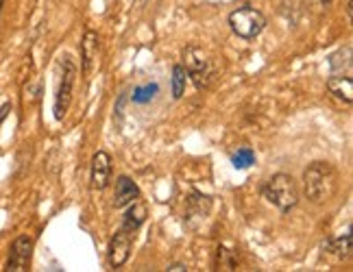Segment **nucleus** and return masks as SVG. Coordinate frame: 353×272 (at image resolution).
Instances as JSON below:
<instances>
[{
    "label": "nucleus",
    "mask_w": 353,
    "mask_h": 272,
    "mask_svg": "<svg viewBox=\"0 0 353 272\" xmlns=\"http://www.w3.org/2000/svg\"><path fill=\"white\" fill-rule=\"evenodd\" d=\"M340 185L338 170L330 161H314L304 172V194L314 205L327 203L336 196Z\"/></svg>",
    "instance_id": "1"
},
{
    "label": "nucleus",
    "mask_w": 353,
    "mask_h": 272,
    "mask_svg": "<svg viewBox=\"0 0 353 272\" xmlns=\"http://www.w3.org/2000/svg\"><path fill=\"white\" fill-rule=\"evenodd\" d=\"M262 196L271 205H275L282 214H288L290 209H295L299 203V188L290 174L277 172L269 179V183L262 188Z\"/></svg>",
    "instance_id": "2"
},
{
    "label": "nucleus",
    "mask_w": 353,
    "mask_h": 272,
    "mask_svg": "<svg viewBox=\"0 0 353 272\" xmlns=\"http://www.w3.org/2000/svg\"><path fill=\"white\" fill-rule=\"evenodd\" d=\"M183 68L192 79L196 89H207L212 81L216 79V66L214 59L198 46H187L183 53Z\"/></svg>",
    "instance_id": "3"
},
{
    "label": "nucleus",
    "mask_w": 353,
    "mask_h": 272,
    "mask_svg": "<svg viewBox=\"0 0 353 272\" xmlns=\"http://www.w3.org/2000/svg\"><path fill=\"white\" fill-rule=\"evenodd\" d=\"M57 70H59V79H57V89H55V120H64L66 113L70 109V102H72V92H74V81H77V66L74 61L64 55L57 63Z\"/></svg>",
    "instance_id": "4"
},
{
    "label": "nucleus",
    "mask_w": 353,
    "mask_h": 272,
    "mask_svg": "<svg viewBox=\"0 0 353 272\" xmlns=\"http://www.w3.org/2000/svg\"><path fill=\"white\" fill-rule=\"evenodd\" d=\"M229 27L242 40H255L266 29V18H264L262 11L253 7H240L229 14Z\"/></svg>",
    "instance_id": "5"
},
{
    "label": "nucleus",
    "mask_w": 353,
    "mask_h": 272,
    "mask_svg": "<svg viewBox=\"0 0 353 272\" xmlns=\"http://www.w3.org/2000/svg\"><path fill=\"white\" fill-rule=\"evenodd\" d=\"M31 257H33V238L29 236H20L11 242L9 246V257L5 270L7 272H24L31 266Z\"/></svg>",
    "instance_id": "6"
},
{
    "label": "nucleus",
    "mask_w": 353,
    "mask_h": 272,
    "mask_svg": "<svg viewBox=\"0 0 353 272\" xmlns=\"http://www.w3.org/2000/svg\"><path fill=\"white\" fill-rule=\"evenodd\" d=\"M133 236L135 233H129L124 229H118L116 236L111 238L109 249H107V259L111 268H122L129 262L131 257V249H133Z\"/></svg>",
    "instance_id": "7"
},
{
    "label": "nucleus",
    "mask_w": 353,
    "mask_h": 272,
    "mask_svg": "<svg viewBox=\"0 0 353 272\" xmlns=\"http://www.w3.org/2000/svg\"><path fill=\"white\" fill-rule=\"evenodd\" d=\"M81 59H83V72L90 76L100 63V37L96 31H85L81 40Z\"/></svg>",
    "instance_id": "8"
},
{
    "label": "nucleus",
    "mask_w": 353,
    "mask_h": 272,
    "mask_svg": "<svg viewBox=\"0 0 353 272\" xmlns=\"http://www.w3.org/2000/svg\"><path fill=\"white\" fill-rule=\"evenodd\" d=\"M109 179H111V157L109 152L98 150L92 157V170H90L92 190L103 192L109 185Z\"/></svg>",
    "instance_id": "9"
},
{
    "label": "nucleus",
    "mask_w": 353,
    "mask_h": 272,
    "mask_svg": "<svg viewBox=\"0 0 353 272\" xmlns=\"http://www.w3.org/2000/svg\"><path fill=\"white\" fill-rule=\"evenodd\" d=\"M327 92H330L334 98L351 105V102H353V79H351V74H336L334 72L330 79H327Z\"/></svg>",
    "instance_id": "10"
},
{
    "label": "nucleus",
    "mask_w": 353,
    "mask_h": 272,
    "mask_svg": "<svg viewBox=\"0 0 353 272\" xmlns=\"http://www.w3.org/2000/svg\"><path fill=\"white\" fill-rule=\"evenodd\" d=\"M140 199V188H137L129 177H118L116 179V192H113V207H127L129 203Z\"/></svg>",
    "instance_id": "11"
},
{
    "label": "nucleus",
    "mask_w": 353,
    "mask_h": 272,
    "mask_svg": "<svg viewBox=\"0 0 353 272\" xmlns=\"http://www.w3.org/2000/svg\"><path fill=\"white\" fill-rule=\"evenodd\" d=\"M146 216H148L146 205L142 201H133V203H129V209L124 212V216H122V227L120 229L135 233L146 223Z\"/></svg>",
    "instance_id": "12"
},
{
    "label": "nucleus",
    "mask_w": 353,
    "mask_h": 272,
    "mask_svg": "<svg viewBox=\"0 0 353 272\" xmlns=\"http://www.w3.org/2000/svg\"><path fill=\"white\" fill-rule=\"evenodd\" d=\"M351 231L345 233V238H336V240H330L327 242V249H330V253H334L338 259H349L351 257Z\"/></svg>",
    "instance_id": "13"
},
{
    "label": "nucleus",
    "mask_w": 353,
    "mask_h": 272,
    "mask_svg": "<svg viewBox=\"0 0 353 272\" xmlns=\"http://www.w3.org/2000/svg\"><path fill=\"white\" fill-rule=\"evenodd\" d=\"M216 270H236L238 266V251H227L225 246H218L216 251Z\"/></svg>",
    "instance_id": "14"
},
{
    "label": "nucleus",
    "mask_w": 353,
    "mask_h": 272,
    "mask_svg": "<svg viewBox=\"0 0 353 272\" xmlns=\"http://www.w3.org/2000/svg\"><path fill=\"white\" fill-rule=\"evenodd\" d=\"M185 83H187V72L183 68V63H176V66L172 68V98L183 96Z\"/></svg>",
    "instance_id": "15"
},
{
    "label": "nucleus",
    "mask_w": 353,
    "mask_h": 272,
    "mask_svg": "<svg viewBox=\"0 0 353 272\" xmlns=\"http://www.w3.org/2000/svg\"><path fill=\"white\" fill-rule=\"evenodd\" d=\"M231 161H234V166L238 168V170H244V168L255 163V155H253V150H251V148H240L231 157Z\"/></svg>",
    "instance_id": "16"
},
{
    "label": "nucleus",
    "mask_w": 353,
    "mask_h": 272,
    "mask_svg": "<svg viewBox=\"0 0 353 272\" xmlns=\"http://www.w3.org/2000/svg\"><path fill=\"white\" fill-rule=\"evenodd\" d=\"M155 92H157V85H148V87H137L135 89V94H133V102H146V100H150L155 96Z\"/></svg>",
    "instance_id": "17"
},
{
    "label": "nucleus",
    "mask_w": 353,
    "mask_h": 272,
    "mask_svg": "<svg viewBox=\"0 0 353 272\" xmlns=\"http://www.w3.org/2000/svg\"><path fill=\"white\" fill-rule=\"evenodd\" d=\"M332 3H334V0H308V7H310L312 14L321 16V14H325V11L332 7Z\"/></svg>",
    "instance_id": "18"
},
{
    "label": "nucleus",
    "mask_w": 353,
    "mask_h": 272,
    "mask_svg": "<svg viewBox=\"0 0 353 272\" xmlns=\"http://www.w3.org/2000/svg\"><path fill=\"white\" fill-rule=\"evenodd\" d=\"M9 109H11V105H9V102H5V105H3V107H0V124H3V120L7 118V113H9Z\"/></svg>",
    "instance_id": "19"
},
{
    "label": "nucleus",
    "mask_w": 353,
    "mask_h": 272,
    "mask_svg": "<svg viewBox=\"0 0 353 272\" xmlns=\"http://www.w3.org/2000/svg\"><path fill=\"white\" fill-rule=\"evenodd\" d=\"M187 270V266H183V264H170L168 266V272H185Z\"/></svg>",
    "instance_id": "20"
},
{
    "label": "nucleus",
    "mask_w": 353,
    "mask_h": 272,
    "mask_svg": "<svg viewBox=\"0 0 353 272\" xmlns=\"http://www.w3.org/2000/svg\"><path fill=\"white\" fill-rule=\"evenodd\" d=\"M3 9H5V0H0V16H3Z\"/></svg>",
    "instance_id": "21"
}]
</instances>
